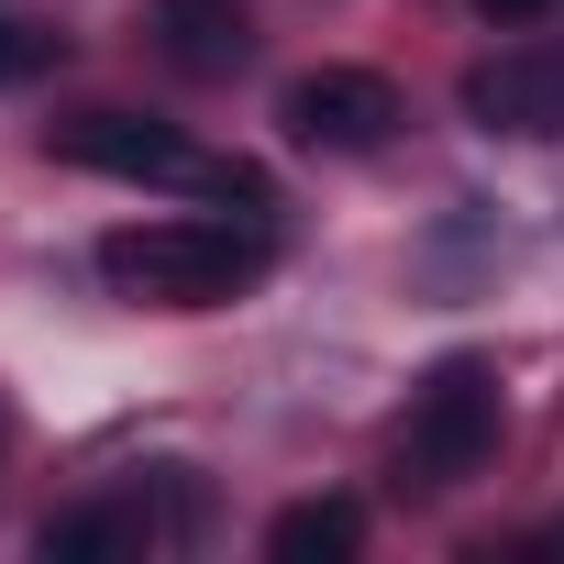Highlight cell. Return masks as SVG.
<instances>
[{
	"mask_svg": "<svg viewBox=\"0 0 564 564\" xmlns=\"http://www.w3.org/2000/svg\"><path fill=\"white\" fill-rule=\"evenodd\" d=\"M0 443H12V410H0Z\"/></svg>",
	"mask_w": 564,
	"mask_h": 564,
	"instance_id": "obj_12",
	"label": "cell"
},
{
	"mask_svg": "<svg viewBox=\"0 0 564 564\" xmlns=\"http://www.w3.org/2000/svg\"><path fill=\"white\" fill-rule=\"evenodd\" d=\"M100 276L155 311H221L265 276V232L243 221H122L100 232Z\"/></svg>",
	"mask_w": 564,
	"mask_h": 564,
	"instance_id": "obj_1",
	"label": "cell"
},
{
	"mask_svg": "<svg viewBox=\"0 0 564 564\" xmlns=\"http://www.w3.org/2000/svg\"><path fill=\"white\" fill-rule=\"evenodd\" d=\"M155 45L188 67V78H232L254 56V23L232 12V0H155Z\"/></svg>",
	"mask_w": 564,
	"mask_h": 564,
	"instance_id": "obj_6",
	"label": "cell"
},
{
	"mask_svg": "<svg viewBox=\"0 0 564 564\" xmlns=\"http://www.w3.org/2000/svg\"><path fill=\"white\" fill-rule=\"evenodd\" d=\"M56 155L89 166V177H133V188H199V166H210L155 111H78V122H56Z\"/></svg>",
	"mask_w": 564,
	"mask_h": 564,
	"instance_id": "obj_4",
	"label": "cell"
},
{
	"mask_svg": "<svg viewBox=\"0 0 564 564\" xmlns=\"http://www.w3.org/2000/svg\"><path fill=\"white\" fill-rule=\"evenodd\" d=\"M155 542V520H144V498H89V509H56L45 520V564H133Z\"/></svg>",
	"mask_w": 564,
	"mask_h": 564,
	"instance_id": "obj_7",
	"label": "cell"
},
{
	"mask_svg": "<svg viewBox=\"0 0 564 564\" xmlns=\"http://www.w3.org/2000/svg\"><path fill=\"white\" fill-rule=\"evenodd\" d=\"M553 0H476V23H542Z\"/></svg>",
	"mask_w": 564,
	"mask_h": 564,
	"instance_id": "obj_10",
	"label": "cell"
},
{
	"mask_svg": "<svg viewBox=\"0 0 564 564\" xmlns=\"http://www.w3.org/2000/svg\"><path fill=\"white\" fill-rule=\"evenodd\" d=\"M454 100H465V122H476V133H509V144H542V133H564V56H542V45H509V56H476Z\"/></svg>",
	"mask_w": 564,
	"mask_h": 564,
	"instance_id": "obj_5",
	"label": "cell"
},
{
	"mask_svg": "<svg viewBox=\"0 0 564 564\" xmlns=\"http://www.w3.org/2000/svg\"><path fill=\"white\" fill-rule=\"evenodd\" d=\"M276 122H289V144H311V155H377L410 111H399V89L377 67H300L276 89Z\"/></svg>",
	"mask_w": 564,
	"mask_h": 564,
	"instance_id": "obj_3",
	"label": "cell"
},
{
	"mask_svg": "<svg viewBox=\"0 0 564 564\" xmlns=\"http://www.w3.org/2000/svg\"><path fill=\"white\" fill-rule=\"evenodd\" d=\"M509 432V388L487 355H443L421 388H410V421H399V487L410 498H454L465 476H487Z\"/></svg>",
	"mask_w": 564,
	"mask_h": 564,
	"instance_id": "obj_2",
	"label": "cell"
},
{
	"mask_svg": "<svg viewBox=\"0 0 564 564\" xmlns=\"http://www.w3.org/2000/svg\"><path fill=\"white\" fill-rule=\"evenodd\" d=\"M56 67V34H34V23H0V89H23V78H45Z\"/></svg>",
	"mask_w": 564,
	"mask_h": 564,
	"instance_id": "obj_9",
	"label": "cell"
},
{
	"mask_svg": "<svg viewBox=\"0 0 564 564\" xmlns=\"http://www.w3.org/2000/svg\"><path fill=\"white\" fill-rule=\"evenodd\" d=\"M531 553H564V520H542V531H531Z\"/></svg>",
	"mask_w": 564,
	"mask_h": 564,
	"instance_id": "obj_11",
	"label": "cell"
},
{
	"mask_svg": "<svg viewBox=\"0 0 564 564\" xmlns=\"http://www.w3.org/2000/svg\"><path fill=\"white\" fill-rule=\"evenodd\" d=\"M355 542H366V509H355V498H300V509L265 520V553H276V564H344Z\"/></svg>",
	"mask_w": 564,
	"mask_h": 564,
	"instance_id": "obj_8",
	"label": "cell"
}]
</instances>
